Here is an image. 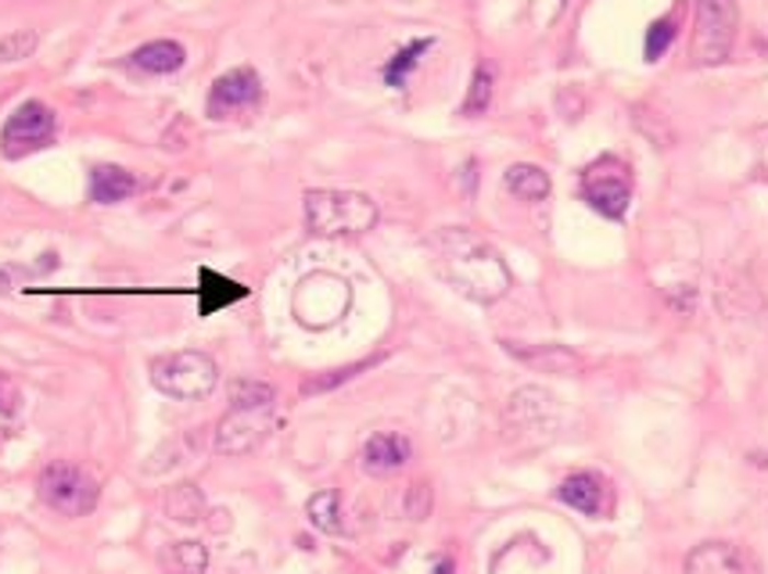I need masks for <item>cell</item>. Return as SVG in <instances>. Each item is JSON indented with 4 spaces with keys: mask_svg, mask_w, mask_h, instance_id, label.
I'll list each match as a JSON object with an SVG mask.
<instances>
[{
    "mask_svg": "<svg viewBox=\"0 0 768 574\" xmlns=\"http://www.w3.org/2000/svg\"><path fill=\"white\" fill-rule=\"evenodd\" d=\"M435 266L442 280H449L471 302H500L511 291V269L489 241H481L474 230L449 227L435 233Z\"/></svg>",
    "mask_w": 768,
    "mask_h": 574,
    "instance_id": "obj_1",
    "label": "cell"
},
{
    "mask_svg": "<svg viewBox=\"0 0 768 574\" xmlns=\"http://www.w3.org/2000/svg\"><path fill=\"white\" fill-rule=\"evenodd\" d=\"M306 230L317 238H356L377 223L374 198L359 191H309L302 198Z\"/></svg>",
    "mask_w": 768,
    "mask_h": 574,
    "instance_id": "obj_2",
    "label": "cell"
},
{
    "mask_svg": "<svg viewBox=\"0 0 768 574\" xmlns=\"http://www.w3.org/2000/svg\"><path fill=\"white\" fill-rule=\"evenodd\" d=\"M216 381H219V367L208 352L180 348V352H165V356L151 359V384L159 388L165 399H176V402L208 399Z\"/></svg>",
    "mask_w": 768,
    "mask_h": 574,
    "instance_id": "obj_3",
    "label": "cell"
},
{
    "mask_svg": "<svg viewBox=\"0 0 768 574\" xmlns=\"http://www.w3.org/2000/svg\"><path fill=\"white\" fill-rule=\"evenodd\" d=\"M740 30L736 0H697L694 15V61L697 65H722L733 55Z\"/></svg>",
    "mask_w": 768,
    "mask_h": 574,
    "instance_id": "obj_4",
    "label": "cell"
},
{
    "mask_svg": "<svg viewBox=\"0 0 768 574\" xmlns=\"http://www.w3.org/2000/svg\"><path fill=\"white\" fill-rule=\"evenodd\" d=\"M41 500L61 517H87L98 506V481L76 463H50L41 474Z\"/></svg>",
    "mask_w": 768,
    "mask_h": 574,
    "instance_id": "obj_5",
    "label": "cell"
},
{
    "mask_svg": "<svg viewBox=\"0 0 768 574\" xmlns=\"http://www.w3.org/2000/svg\"><path fill=\"white\" fill-rule=\"evenodd\" d=\"M58 134L55 112L44 101H22L15 112L8 115L4 129H0V154L4 159H25V154L47 148Z\"/></svg>",
    "mask_w": 768,
    "mask_h": 574,
    "instance_id": "obj_6",
    "label": "cell"
},
{
    "mask_svg": "<svg viewBox=\"0 0 768 574\" xmlns=\"http://www.w3.org/2000/svg\"><path fill=\"white\" fill-rule=\"evenodd\" d=\"M582 198L607 219H624L632 202V180L615 154H604L582 173Z\"/></svg>",
    "mask_w": 768,
    "mask_h": 574,
    "instance_id": "obj_7",
    "label": "cell"
},
{
    "mask_svg": "<svg viewBox=\"0 0 768 574\" xmlns=\"http://www.w3.org/2000/svg\"><path fill=\"white\" fill-rule=\"evenodd\" d=\"M273 427V406H230L223 421L216 424V452L244 456L263 446Z\"/></svg>",
    "mask_w": 768,
    "mask_h": 574,
    "instance_id": "obj_8",
    "label": "cell"
},
{
    "mask_svg": "<svg viewBox=\"0 0 768 574\" xmlns=\"http://www.w3.org/2000/svg\"><path fill=\"white\" fill-rule=\"evenodd\" d=\"M259 97H263V80H259L255 69L241 65V69H230L219 76L213 90H208V115H213V119H227L233 112L259 104Z\"/></svg>",
    "mask_w": 768,
    "mask_h": 574,
    "instance_id": "obj_9",
    "label": "cell"
},
{
    "mask_svg": "<svg viewBox=\"0 0 768 574\" xmlns=\"http://www.w3.org/2000/svg\"><path fill=\"white\" fill-rule=\"evenodd\" d=\"M686 574H761V564L736 542H700L686 553Z\"/></svg>",
    "mask_w": 768,
    "mask_h": 574,
    "instance_id": "obj_10",
    "label": "cell"
},
{
    "mask_svg": "<svg viewBox=\"0 0 768 574\" xmlns=\"http://www.w3.org/2000/svg\"><path fill=\"white\" fill-rule=\"evenodd\" d=\"M506 424L514 431H546L550 435L557 424V406L553 395L542 388H520L514 391L511 406H506Z\"/></svg>",
    "mask_w": 768,
    "mask_h": 574,
    "instance_id": "obj_11",
    "label": "cell"
},
{
    "mask_svg": "<svg viewBox=\"0 0 768 574\" xmlns=\"http://www.w3.org/2000/svg\"><path fill=\"white\" fill-rule=\"evenodd\" d=\"M359 460L367 474H396L410 463V441L396 431H381V435L367 438Z\"/></svg>",
    "mask_w": 768,
    "mask_h": 574,
    "instance_id": "obj_12",
    "label": "cell"
},
{
    "mask_svg": "<svg viewBox=\"0 0 768 574\" xmlns=\"http://www.w3.org/2000/svg\"><path fill=\"white\" fill-rule=\"evenodd\" d=\"M198 317H213V312L227 309V306H238L249 298V287H244L241 280H230L223 277V273L208 269L202 266L198 269Z\"/></svg>",
    "mask_w": 768,
    "mask_h": 574,
    "instance_id": "obj_13",
    "label": "cell"
},
{
    "mask_svg": "<svg viewBox=\"0 0 768 574\" xmlns=\"http://www.w3.org/2000/svg\"><path fill=\"white\" fill-rule=\"evenodd\" d=\"M561 500L578 514L600 517L610 510V489L604 485V478L596 474H571L561 485Z\"/></svg>",
    "mask_w": 768,
    "mask_h": 574,
    "instance_id": "obj_14",
    "label": "cell"
},
{
    "mask_svg": "<svg viewBox=\"0 0 768 574\" xmlns=\"http://www.w3.org/2000/svg\"><path fill=\"white\" fill-rule=\"evenodd\" d=\"M184 61H187V50L176 41H151L126 58V69L145 72V76H169V72L184 69Z\"/></svg>",
    "mask_w": 768,
    "mask_h": 574,
    "instance_id": "obj_15",
    "label": "cell"
},
{
    "mask_svg": "<svg viewBox=\"0 0 768 574\" xmlns=\"http://www.w3.org/2000/svg\"><path fill=\"white\" fill-rule=\"evenodd\" d=\"M134 191H137L134 173H126V169H119V165H98L94 173H90V198H94L98 205L126 202Z\"/></svg>",
    "mask_w": 768,
    "mask_h": 574,
    "instance_id": "obj_16",
    "label": "cell"
},
{
    "mask_svg": "<svg viewBox=\"0 0 768 574\" xmlns=\"http://www.w3.org/2000/svg\"><path fill=\"white\" fill-rule=\"evenodd\" d=\"M506 352H514L520 363H528V367L546 370V374H578L582 370V359L564 345H542L536 352H528L520 345H506Z\"/></svg>",
    "mask_w": 768,
    "mask_h": 574,
    "instance_id": "obj_17",
    "label": "cell"
},
{
    "mask_svg": "<svg viewBox=\"0 0 768 574\" xmlns=\"http://www.w3.org/2000/svg\"><path fill=\"white\" fill-rule=\"evenodd\" d=\"M503 187L514 194L520 202H542L550 198V176L546 169L539 165H528V162H517L503 173Z\"/></svg>",
    "mask_w": 768,
    "mask_h": 574,
    "instance_id": "obj_18",
    "label": "cell"
},
{
    "mask_svg": "<svg viewBox=\"0 0 768 574\" xmlns=\"http://www.w3.org/2000/svg\"><path fill=\"white\" fill-rule=\"evenodd\" d=\"M306 514H309V525L323 535H342V528H345L342 525V500H337V492H331V489L309 495Z\"/></svg>",
    "mask_w": 768,
    "mask_h": 574,
    "instance_id": "obj_19",
    "label": "cell"
},
{
    "mask_svg": "<svg viewBox=\"0 0 768 574\" xmlns=\"http://www.w3.org/2000/svg\"><path fill=\"white\" fill-rule=\"evenodd\" d=\"M165 514L180 520V525H198V520L205 517V495L198 485H191V481H184V485H176L173 492L165 495Z\"/></svg>",
    "mask_w": 768,
    "mask_h": 574,
    "instance_id": "obj_20",
    "label": "cell"
},
{
    "mask_svg": "<svg viewBox=\"0 0 768 574\" xmlns=\"http://www.w3.org/2000/svg\"><path fill=\"white\" fill-rule=\"evenodd\" d=\"M208 567V550L202 542L184 539V542H173L165 553V571L169 574H205Z\"/></svg>",
    "mask_w": 768,
    "mask_h": 574,
    "instance_id": "obj_21",
    "label": "cell"
},
{
    "mask_svg": "<svg viewBox=\"0 0 768 574\" xmlns=\"http://www.w3.org/2000/svg\"><path fill=\"white\" fill-rule=\"evenodd\" d=\"M432 44H435V41H413V44H406V47H402L399 55L385 65V83H388V87H396V90H402V87H406L410 72L416 69V61H421V55H424V50H432Z\"/></svg>",
    "mask_w": 768,
    "mask_h": 574,
    "instance_id": "obj_22",
    "label": "cell"
},
{
    "mask_svg": "<svg viewBox=\"0 0 768 574\" xmlns=\"http://www.w3.org/2000/svg\"><path fill=\"white\" fill-rule=\"evenodd\" d=\"M277 391L266 381H238L230 388V406H273Z\"/></svg>",
    "mask_w": 768,
    "mask_h": 574,
    "instance_id": "obj_23",
    "label": "cell"
},
{
    "mask_svg": "<svg viewBox=\"0 0 768 574\" xmlns=\"http://www.w3.org/2000/svg\"><path fill=\"white\" fill-rule=\"evenodd\" d=\"M489 101H492V69L489 65H478L471 90H467V101H463V115H481L489 108Z\"/></svg>",
    "mask_w": 768,
    "mask_h": 574,
    "instance_id": "obj_24",
    "label": "cell"
},
{
    "mask_svg": "<svg viewBox=\"0 0 768 574\" xmlns=\"http://www.w3.org/2000/svg\"><path fill=\"white\" fill-rule=\"evenodd\" d=\"M36 50V33L33 30H19V33H8L0 41V61H22L30 58Z\"/></svg>",
    "mask_w": 768,
    "mask_h": 574,
    "instance_id": "obj_25",
    "label": "cell"
},
{
    "mask_svg": "<svg viewBox=\"0 0 768 574\" xmlns=\"http://www.w3.org/2000/svg\"><path fill=\"white\" fill-rule=\"evenodd\" d=\"M675 41V22L672 19H657L646 33V61H657Z\"/></svg>",
    "mask_w": 768,
    "mask_h": 574,
    "instance_id": "obj_26",
    "label": "cell"
},
{
    "mask_svg": "<svg viewBox=\"0 0 768 574\" xmlns=\"http://www.w3.org/2000/svg\"><path fill=\"white\" fill-rule=\"evenodd\" d=\"M432 489L424 485V481H413V485L406 489V517L410 520H424L427 514H432Z\"/></svg>",
    "mask_w": 768,
    "mask_h": 574,
    "instance_id": "obj_27",
    "label": "cell"
},
{
    "mask_svg": "<svg viewBox=\"0 0 768 574\" xmlns=\"http://www.w3.org/2000/svg\"><path fill=\"white\" fill-rule=\"evenodd\" d=\"M15 410H19V388L0 377V441H4L11 421H15Z\"/></svg>",
    "mask_w": 768,
    "mask_h": 574,
    "instance_id": "obj_28",
    "label": "cell"
}]
</instances>
